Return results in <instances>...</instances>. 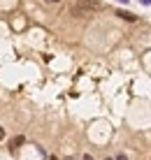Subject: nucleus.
<instances>
[{
	"label": "nucleus",
	"instance_id": "obj_9",
	"mask_svg": "<svg viewBox=\"0 0 151 160\" xmlns=\"http://www.w3.org/2000/svg\"><path fill=\"white\" fill-rule=\"evenodd\" d=\"M47 2H58V0H47Z\"/></svg>",
	"mask_w": 151,
	"mask_h": 160
},
{
	"label": "nucleus",
	"instance_id": "obj_1",
	"mask_svg": "<svg viewBox=\"0 0 151 160\" xmlns=\"http://www.w3.org/2000/svg\"><path fill=\"white\" fill-rule=\"evenodd\" d=\"M77 7L86 16H91L93 12H100V9H102V2H100V0H77Z\"/></svg>",
	"mask_w": 151,
	"mask_h": 160
},
{
	"label": "nucleus",
	"instance_id": "obj_4",
	"mask_svg": "<svg viewBox=\"0 0 151 160\" xmlns=\"http://www.w3.org/2000/svg\"><path fill=\"white\" fill-rule=\"evenodd\" d=\"M114 160H128V158H126V156H123V153H119V156H116V158H114Z\"/></svg>",
	"mask_w": 151,
	"mask_h": 160
},
{
	"label": "nucleus",
	"instance_id": "obj_7",
	"mask_svg": "<svg viewBox=\"0 0 151 160\" xmlns=\"http://www.w3.org/2000/svg\"><path fill=\"white\" fill-rule=\"evenodd\" d=\"M3 137H5V130H3V125H0V139H3Z\"/></svg>",
	"mask_w": 151,
	"mask_h": 160
},
{
	"label": "nucleus",
	"instance_id": "obj_12",
	"mask_svg": "<svg viewBox=\"0 0 151 160\" xmlns=\"http://www.w3.org/2000/svg\"><path fill=\"white\" fill-rule=\"evenodd\" d=\"M51 160H56V158H51Z\"/></svg>",
	"mask_w": 151,
	"mask_h": 160
},
{
	"label": "nucleus",
	"instance_id": "obj_10",
	"mask_svg": "<svg viewBox=\"0 0 151 160\" xmlns=\"http://www.w3.org/2000/svg\"><path fill=\"white\" fill-rule=\"evenodd\" d=\"M65 160H77V158H65Z\"/></svg>",
	"mask_w": 151,
	"mask_h": 160
},
{
	"label": "nucleus",
	"instance_id": "obj_2",
	"mask_svg": "<svg viewBox=\"0 0 151 160\" xmlns=\"http://www.w3.org/2000/svg\"><path fill=\"white\" fill-rule=\"evenodd\" d=\"M116 16H121V19H126V21H135L137 16L135 14H130V12H126V9H119V12H116Z\"/></svg>",
	"mask_w": 151,
	"mask_h": 160
},
{
	"label": "nucleus",
	"instance_id": "obj_11",
	"mask_svg": "<svg viewBox=\"0 0 151 160\" xmlns=\"http://www.w3.org/2000/svg\"><path fill=\"white\" fill-rule=\"evenodd\" d=\"M105 160H114V158H105Z\"/></svg>",
	"mask_w": 151,
	"mask_h": 160
},
{
	"label": "nucleus",
	"instance_id": "obj_8",
	"mask_svg": "<svg viewBox=\"0 0 151 160\" xmlns=\"http://www.w3.org/2000/svg\"><path fill=\"white\" fill-rule=\"evenodd\" d=\"M116 2H126V5H128V2H130V0H116Z\"/></svg>",
	"mask_w": 151,
	"mask_h": 160
},
{
	"label": "nucleus",
	"instance_id": "obj_3",
	"mask_svg": "<svg viewBox=\"0 0 151 160\" xmlns=\"http://www.w3.org/2000/svg\"><path fill=\"white\" fill-rule=\"evenodd\" d=\"M23 142H26L23 137H16V139H12V151H14V148H19L21 144H23Z\"/></svg>",
	"mask_w": 151,
	"mask_h": 160
},
{
	"label": "nucleus",
	"instance_id": "obj_6",
	"mask_svg": "<svg viewBox=\"0 0 151 160\" xmlns=\"http://www.w3.org/2000/svg\"><path fill=\"white\" fill-rule=\"evenodd\" d=\"M81 160H93L91 156H88V153H86V156H81Z\"/></svg>",
	"mask_w": 151,
	"mask_h": 160
},
{
	"label": "nucleus",
	"instance_id": "obj_5",
	"mask_svg": "<svg viewBox=\"0 0 151 160\" xmlns=\"http://www.w3.org/2000/svg\"><path fill=\"white\" fill-rule=\"evenodd\" d=\"M139 2H142V5H147V7H149V5H151V0H139Z\"/></svg>",
	"mask_w": 151,
	"mask_h": 160
}]
</instances>
